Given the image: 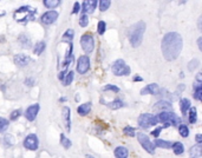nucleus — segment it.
Returning a JSON list of instances; mask_svg holds the SVG:
<instances>
[{"instance_id": "obj_18", "label": "nucleus", "mask_w": 202, "mask_h": 158, "mask_svg": "<svg viewBox=\"0 0 202 158\" xmlns=\"http://www.w3.org/2000/svg\"><path fill=\"white\" fill-rule=\"evenodd\" d=\"M18 42H19V44H20L21 47H24V48H30V47H31V38L28 37L27 34H25V33H23V34H20V36H19V38H18Z\"/></svg>"}, {"instance_id": "obj_45", "label": "nucleus", "mask_w": 202, "mask_h": 158, "mask_svg": "<svg viewBox=\"0 0 202 158\" xmlns=\"http://www.w3.org/2000/svg\"><path fill=\"white\" fill-rule=\"evenodd\" d=\"M79 11H80V4L79 2H74L72 13H73V14H78V13H79Z\"/></svg>"}, {"instance_id": "obj_22", "label": "nucleus", "mask_w": 202, "mask_h": 158, "mask_svg": "<svg viewBox=\"0 0 202 158\" xmlns=\"http://www.w3.org/2000/svg\"><path fill=\"white\" fill-rule=\"evenodd\" d=\"M180 107H181V112H182V115L183 116H186L188 110L190 109V100L187 99V98H182L180 99Z\"/></svg>"}, {"instance_id": "obj_43", "label": "nucleus", "mask_w": 202, "mask_h": 158, "mask_svg": "<svg viewBox=\"0 0 202 158\" xmlns=\"http://www.w3.org/2000/svg\"><path fill=\"white\" fill-rule=\"evenodd\" d=\"M123 131H124V133H125L127 136H130V137H135V135H136V133H135V129L131 126H125Z\"/></svg>"}, {"instance_id": "obj_50", "label": "nucleus", "mask_w": 202, "mask_h": 158, "mask_svg": "<svg viewBox=\"0 0 202 158\" xmlns=\"http://www.w3.org/2000/svg\"><path fill=\"white\" fill-rule=\"evenodd\" d=\"M196 81H197V83H202V76H201V73H197Z\"/></svg>"}, {"instance_id": "obj_13", "label": "nucleus", "mask_w": 202, "mask_h": 158, "mask_svg": "<svg viewBox=\"0 0 202 158\" xmlns=\"http://www.w3.org/2000/svg\"><path fill=\"white\" fill-rule=\"evenodd\" d=\"M39 109H40L39 104H33V105L28 106L26 112H25V117L27 118V121H34L38 115V112H39Z\"/></svg>"}, {"instance_id": "obj_17", "label": "nucleus", "mask_w": 202, "mask_h": 158, "mask_svg": "<svg viewBox=\"0 0 202 158\" xmlns=\"http://www.w3.org/2000/svg\"><path fill=\"white\" fill-rule=\"evenodd\" d=\"M159 85L157 84H149L147 85L145 87H143L142 89V91H141V95L144 96V95H157L159 93Z\"/></svg>"}, {"instance_id": "obj_32", "label": "nucleus", "mask_w": 202, "mask_h": 158, "mask_svg": "<svg viewBox=\"0 0 202 158\" xmlns=\"http://www.w3.org/2000/svg\"><path fill=\"white\" fill-rule=\"evenodd\" d=\"M8 126H10V121L3 117H0V133L5 132L8 129Z\"/></svg>"}, {"instance_id": "obj_52", "label": "nucleus", "mask_w": 202, "mask_h": 158, "mask_svg": "<svg viewBox=\"0 0 202 158\" xmlns=\"http://www.w3.org/2000/svg\"><path fill=\"white\" fill-rule=\"evenodd\" d=\"M85 157H86V158H95V157H93V156H91V155H86Z\"/></svg>"}, {"instance_id": "obj_7", "label": "nucleus", "mask_w": 202, "mask_h": 158, "mask_svg": "<svg viewBox=\"0 0 202 158\" xmlns=\"http://www.w3.org/2000/svg\"><path fill=\"white\" fill-rule=\"evenodd\" d=\"M137 139H138V142H139V144L142 145V148H143L147 152L151 153V155H153V153H155L154 143L149 139V137L145 135V133H143V132H138V133H137Z\"/></svg>"}, {"instance_id": "obj_33", "label": "nucleus", "mask_w": 202, "mask_h": 158, "mask_svg": "<svg viewBox=\"0 0 202 158\" xmlns=\"http://www.w3.org/2000/svg\"><path fill=\"white\" fill-rule=\"evenodd\" d=\"M73 37H74V31L73 30H68V31L64 33V36H63V40L65 42V40H68L69 42H72V39H73Z\"/></svg>"}, {"instance_id": "obj_19", "label": "nucleus", "mask_w": 202, "mask_h": 158, "mask_svg": "<svg viewBox=\"0 0 202 158\" xmlns=\"http://www.w3.org/2000/svg\"><path fill=\"white\" fill-rule=\"evenodd\" d=\"M194 93H193V97L195 98L196 100H201L202 99V83H197L195 81L194 85Z\"/></svg>"}, {"instance_id": "obj_8", "label": "nucleus", "mask_w": 202, "mask_h": 158, "mask_svg": "<svg viewBox=\"0 0 202 158\" xmlns=\"http://www.w3.org/2000/svg\"><path fill=\"white\" fill-rule=\"evenodd\" d=\"M80 45H82V48L84 50L85 53H91L93 51V47H95V40H93V37L90 36L89 33L84 34L83 37L80 38Z\"/></svg>"}, {"instance_id": "obj_10", "label": "nucleus", "mask_w": 202, "mask_h": 158, "mask_svg": "<svg viewBox=\"0 0 202 158\" xmlns=\"http://www.w3.org/2000/svg\"><path fill=\"white\" fill-rule=\"evenodd\" d=\"M38 145H39L38 137H37V135H34V133H30V135L25 138V141H24V146H25L27 150L36 151L38 149Z\"/></svg>"}, {"instance_id": "obj_5", "label": "nucleus", "mask_w": 202, "mask_h": 158, "mask_svg": "<svg viewBox=\"0 0 202 158\" xmlns=\"http://www.w3.org/2000/svg\"><path fill=\"white\" fill-rule=\"evenodd\" d=\"M111 70L114 74L118 76V77H121V76H129L130 72H131L130 67L125 64V62L123 59H117L116 62L114 63V65H112Z\"/></svg>"}, {"instance_id": "obj_30", "label": "nucleus", "mask_w": 202, "mask_h": 158, "mask_svg": "<svg viewBox=\"0 0 202 158\" xmlns=\"http://www.w3.org/2000/svg\"><path fill=\"white\" fill-rule=\"evenodd\" d=\"M45 47H46L45 42H37V44H36V46H34V48H33V52L39 56V54H42V53L44 52Z\"/></svg>"}, {"instance_id": "obj_34", "label": "nucleus", "mask_w": 202, "mask_h": 158, "mask_svg": "<svg viewBox=\"0 0 202 158\" xmlns=\"http://www.w3.org/2000/svg\"><path fill=\"white\" fill-rule=\"evenodd\" d=\"M98 5H99V10H101L102 12H104V11H106L109 7H110L111 1H110V0H101V1L98 2Z\"/></svg>"}, {"instance_id": "obj_53", "label": "nucleus", "mask_w": 202, "mask_h": 158, "mask_svg": "<svg viewBox=\"0 0 202 158\" xmlns=\"http://www.w3.org/2000/svg\"><path fill=\"white\" fill-rule=\"evenodd\" d=\"M59 100H60V101H66V98H64V97H63V98H60Z\"/></svg>"}, {"instance_id": "obj_29", "label": "nucleus", "mask_w": 202, "mask_h": 158, "mask_svg": "<svg viewBox=\"0 0 202 158\" xmlns=\"http://www.w3.org/2000/svg\"><path fill=\"white\" fill-rule=\"evenodd\" d=\"M60 144L63 145L64 149H70L71 145H72L71 141H70L69 138H66V136L64 133H60Z\"/></svg>"}, {"instance_id": "obj_4", "label": "nucleus", "mask_w": 202, "mask_h": 158, "mask_svg": "<svg viewBox=\"0 0 202 158\" xmlns=\"http://www.w3.org/2000/svg\"><path fill=\"white\" fill-rule=\"evenodd\" d=\"M157 119H159V121L163 123V124L168 123V124L174 125V126L180 125V123H181L180 117H177L175 113L171 112V111H168V112H161L159 116H157Z\"/></svg>"}, {"instance_id": "obj_39", "label": "nucleus", "mask_w": 202, "mask_h": 158, "mask_svg": "<svg viewBox=\"0 0 202 158\" xmlns=\"http://www.w3.org/2000/svg\"><path fill=\"white\" fill-rule=\"evenodd\" d=\"M73 77H74V73L72 72V71H70V73H68L66 78L64 79V85H65V86H69V85L72 83V80H73Z\"/></svg>"}, {"instance_id": "obj_11", "label": "nucleus", "mask_w": 202, "mask_h": 158, "mask_svg": "<svg viewBox=\"0 0 202 158\" xmlns=\"http://www.w3.org/2000/svg\"><path fill=\"white\" fill-rule=\"evenodd\" d=\"M58 19V12L56 11H48L40 17V21L45 25H51Z\"/></svg>"}, {"instance_id": "obj_35", "label": "nucleus", "mask_w": 202, "mask_h": 158, "mask_svg": "<svg viewBox=\"0 0 202 158\" xmlns=\"http://www.w3.org/2000/svg\"><path fill=\"white\" fill-rule=\"evenodd\" d=\"M184 89H186V86H184L183 84H180L179 86H177V89H176V92L173 96H170V98H171V99H176V98H179L180 95L182 93V91H183Z\"/></svg>"}, {"instance_id": "obj_24", "label": "nucleus", "mask_w": 202, "mask_h": 158, "mask_svg": "<svg viewBox=\"0 0 202 158\" xmlns=\"http://www.w3.org/2000/svg\"><path fill=\"white\" fill-rule=\"evenodd\" d=\"M106 106H109L112 110H118V109H121V107L124 106V103L121 99H114L111 103H108Z\"/></svg>"}, {"instance_id": "obj_38", "label": "nucleus", "mask_w": 202, "mask_h": 158, "mask_svg": "<svg viewBox=\"0 0 202 158\" xmlns=\"http://www.w3.org/2000/svg\"><path fill=\"white\" fill-rule=\"evenodd\" d=\"M79 25L82 27H85L89 25V17H88V14H82V16H80Z\"/></svg>"}, {"instance_id": "obj_12", "label": "nucleus", "mask_w": 202, "mask_h": 158, "mask_svg": "<svg viewBox=\"0 0 202 158\" xmlns=\"http://www.w3.org/2000/svg\"><path fill=\"white\" fill-rule=\"evenodd\" d=\"M98 5V2L96 1V0H85L82 2V5H80V10H83V14H91L93 11L96 10V7Z\"/></svg>"}, {"instance_id": "obj_47", "label": "nucleus", "mask_w": 202, "mask_h": 158, "mask_svg": "<svg viewBox=\"0 0 202 158\" xmlns=\"http://www.w3.org/2000/svg\"><path fill=\"white\" fill-rule=\"evenodd\" d=\"M25 85H27V86H33V85H34V79L26 78V80H25Z\"/></svg>"}, {"instance_id": "obj_48", "label": "nucleus", "mask_w": 202, "mask_h": 158, "mask_svg": "<svg viewBox=\"0 0 202 158\" xmlns=\"http://www.w3.org/2000/svg\"><path fill=\"white\" fill-rule=\"evenodd\" d=\"M195 139H196V143H197V144H200V145H201V143H202V136L200 135V133H199V135H196V138H195Z\"/></svg>"}, {"instance_id": "obj_36", "label": "nucleus", "mask_w": 202, "mask_h": 158, "mask_svg": "<svg viewBox=\"0 0 202 158\" xmlns=\"http://www.w3.org/2000/svg\"><path fill=\"white\" fill-rule=\"evenodd\" d=\"M3 143H4V145H6L7 148H10V146L13 145L14 141H13V137L11 135H6L5 137H4V139H3Z\"/></svg>"}, {"instance_id": "obj_37", "label": "nucleus", "mask_w": 202, "mask_h": 158, "mask_svg": "<svg viewBox=\"0 0 202 158\" xmlns=\"http://www.w3.org/2000/svg\"><path fill=\"white\" fill-rule=\"evenodd\" d=\"M106 30V24L104 21H98V24H97V32H98V34H101L103 36L104 34V32Z\"/></svg>"}, {"instance_id": "obj_28", "label": "nucleus", "mask_w": 202, "mask_h": 158, "mask_svg": "<svg viewBox=\"0 0 202 158\" xmlns=\"http://www.w3.org/2000/svg\"><path fill=\"white\" fill-rule=\"evenodd\" d=\"M171 148L174 150V153H175V155H182V153L184 152V146H183V144L180 142L174 143V144L171 145Z\"/></svg>"}, {"instance_id": "obj_44", "label": "nucleus", "mask_w": 202, "mask_h": 158, "mask_svg": "<svg viewBox=\"0 0 202 158\" xmlns=\"http://www.w3.org/2000/svg\"><path fill=\"white\" fill-rule=\"evenodd\" d=\"M161 131H162V127L159 126V127H156L154 131L151 132V135H153V136H154L155 138H159V133H161Z\"/></svg>"}, {"instance_id": "obj_15", "label": "nucleus", "mask_w": 202, "mask_h": 158, "mask_svg": "<svg viewBox=\"0 0 202 158\" xmlns=\"http://www.w3.org/2000/svg\"><path fill=\"white\" fill-rule=\"evenodd\" d=\"M154 109H156V110H161L162 112H168V111H170L173 109V105H171V103L168 101V100L161 99L154 105Z\"/></svg>"}, {"instance_id": "obj_26", "label": "nucleus", "mask_w": 202, "mask_h": 158, "mask_svg": "<svg viewBox=\"0 0 202 158\" xmlns=\"http://www.w3.org/2000/svg\"><path fill=\"white\" fill-rule=\"evenodd\" d=\"M188 119L190 124H195L197 121V111L196 107H190L189 109V115H188Z\"/></svg>"}, {"instance_id": "obj_14", "label": "nucleus", "mask_w": 202, "mask_h": 158, "mask_svg": "<svg viewBox=\"0 0 202 158\" xmlns=\"http://www.w3.org/2000/svg\"><path fill=\"white\" fill-rule=\"evenodd\" d=\"M13 60L17 66H19V67H25L31 63V58L26 54H16Z\"/></svg>"}, {"instance_id": "obj_20", "label": "nucleus", "mask_w": 202, "mask_h": 158, "mask_svg": "<svg viewBox=\"0 0 202 158\" xmlns=\"http://www.w3.org/2000/svg\"><path fill=\"white\" fill-rule=\"evenodd\" d=\"M114 153H115L116 158H128V156H129V151L125 146H117Z\"/></svg>"}, {"instance_id": "obj_23", "label": "nucleus", "mask_w": 202, "mask_h": 158, "mask_svg": "<svg viewBox=\"0 0 202 158\" xmlns=\"http://www.w3.org/2000/svg\"><path fill=\"white\" fill-rule=\"evenodd\" d=\"M189 152H190V156L193 158H201V145L196 144V145L191 146Z\"/></svg>"}, {"instance_id": "obj_27", "label": "nucleus", "mask_w": 202, "mask_h": 158, "mask_svg": "<svg viewBox=\"0 0 202 158\" xmlns=\"http://www.w3.org/2000/svg\"><path fill=\"white\" fill-rule=\"evenodd\" d=\"M43 4L48 8H54V7H58L62 4V1L60 0H44Z\"/></svg>"}, {"instance_id": "obj_3", "label": "nucleus", "mask_w": 202, "mask_h": 158, "mask_svg": "<svg viewBox=\"0 0 202 158\" xmlns=\"http://www.w3.org/2000/svg\"><path fill=\"white\" fill-rule=\"evenodd\" d=\"M36 13H37V10H34V8L32 10L31 6L25 5V6L19 7V8L14 12V16H19V14H21L23 18L19 19L18 22H20V24H26L27 21L34 20V18H36V17H34L36 16Z\"/></svg>"}, {"instance_id": "obj_41", "label": "nucleus", "mask_w": 202, "mask_h": 158, "mask_svg": "<svg viewBox=\"0 0 202 158\" xmlns=\"http://www.w3.org/2000/svg\"><path fill=\"white\" fill-rule=\"evenodd\" d=\"M103 91H111V92H119L121 90H119V87L118 86H116V85H105L104 87H103Z\"/></svg>"}, {"instance_id": "obj_49", "label": "nucleus", "mask_w": 202, "mask_h": 158, "mask_svg": "<svg viewBox=\"0 0 202 158\" xmlns=\"http://www.w3.org/2000/svg\"><path fill=\"white\" fill-rule=\"evenodd\" d=\"M134 81H143V78L139 77V76H135L134 77Z\"/></svg>"}, {"instance_id": "obj_6", "label": "nucleus", "mask_w": 202, "mask_h": 158, "mask_svg": "<svg viewBox=\"0 0 202 158\" xmlns=\"http://www.w3.org/2000/svg\"><path fill=\"white\" fill-rule=\"evenodd\" d=\"M159 123L157 116H154L151 113H143L138 117V125L143 129H148L150 126H155Z\"/></svg>"}, {"instance_id": "obj_1", "label": "nucleus", "mask_w": 202, "mask_h": 158, "mask_svg": "<svg viewBox=\"0 0 202 158\" xmlns=\"http://www.w3.org/2000/svg\"><path fill=\"white\" fill-rule=\"evenodd\" d=\"M182 47H183V40L181 34H179L177 32H169L162 39L161 48H162L163 57L168 62L175 60L180 56Z\"/></svg>"}, {"instance_id": "obj_46", "label": "nucleus", "mask_w": 202, "mask_h": 158, "mask_svg": "<svg viewBox=\"0 0 202 158\" xmlns=\"http://www.w3.org/2000/svg\"><path fill=\"white\" fill-rule=\"evenodd\" d=\"M66 72H68V70L65 69L64 71H62V72L58 74V79H59V80H63V81H64V79H65V76H66Z\"/></svg>"}, {"instance_id": "obj_9", "label": "nucleus", "mask_w": 202, "mask_h": 158, "mask_svg": "<svg viewBox=\"0 0 202 158\" xmlns=\"http://www.w3.org/2000/svg\"><path fill=\"white\" fill-rule=\"evenodd\" d=\"M77 72L80 74H85L90 69V59L88 56H80L77 62Z\"/></svg>"}, {"instance_id": "obj_16", "label": "nucleus", "mask_w": 202, "mask_h": 158, "mask_svg": "<svg viewBox=\"0 0 202 158\" xmlns=\"http://www.w3.org/2000/svg\"><path fill=\"white\" fill-rule=\"evenodd\" d=\"M62 115H63L64 123H65L66 130H68V131H70V130H71V110H70L69 106H65V107H63Z\"/></svg>"}, {"instance_id": "obj_2", "label": "nucleus", "mask_w": 202, "mask_h": 158, "mask_svg": "<svg viewBox=\"0 0 202 158\" xmlns=\"http://www.w3.org/2000/svg\"><path fill=\"white\" fill-rule=\"evenodd\" d=\"M145 32V22L143 21H138L137 24H135L129 32V40L133 47H138L141 45V42L143 40V34Z\"/></svg>"}, {"instance_id": "obj_21", "label": "nucleus", "mask_w": 202, "mask_h": 158, "mask_svg": "<svg viewBox=\"0 0 202 158\" xmlns=\"http://www.w3.org/2000/svg\"><path fill=\"white\" fill-rule=\"evenodd\" d=\"M91 111V103H85V104H82V105L78 106L77 109V112L79 116H86L89 115Z\"/></svg>"}, {"instance_id": "obj_40", "label": "nucleus", "mask_w": 202, "mask_h": 158, "mask_svg": "<svg viewBox=\"0 0 202 158\" xmlns=\"http://www.w3.org/2000/svg\"><path fill=\"white\" fill-rule=\"evenodd\" d=\"M199 65H200L199 59H193V60H190L189 64H188V70H189V71H194Z\"/></svg>"}, {"instance_id": "obj_31", "label": "nucleus", "mask_w": 202, "mask_h": 158, "mask_svg": "<svg viewBox=\"0 0 202 158\" xmlns=\"http://www.w3.org/2000/svg\"><path fill=\"white\" fill-rule=\"evenodd\" d=\"M179 133H180L181 137L187 138L189 136V129H188V126L184 125V124H180L179 125Z\"/></svg>"}, {"instance_id": "obj_25", "label": "nucleus", "mask_w": 202, "mask_h": 158, "mask_svg": "<svg viewBox=\"0 0 202 158\" xmlns=\"http://www.w3.org/2000/svg\"><path fill=\"white\" fill-rule=\"evenodd\" d=\"M154 145H156L157 148H162V149H170L171 148V143L168 142V141L159 139V138H156V139H155Z\"/></svg>"}, {"instance_id": "obj_51", "label": "nucleus", "mask_w": 202, "mask_h": 158, "mask_svg": "<svg viewBox=\"0 0 202 158\" xmlns=\"http://www.w3.org/2000/svg\"><path fill=\"white\" fill-rule=\"evenodd\" d=\"M201 42H202V38H199V39H197V46H199V48H200V50H202Z\"/></svg>"}, {"instance_id": "obj_42", "label": "nucleus", "mask_w": 202, "mask_h": 158, "mask_svg": "<svg viewBox=\"0 0 202 158\" xmlns=\"http://www.w3.org/2000/svg\"><path fill=\"white\" fill-rule=\"evenodd\" d=\"M21 113H23V112H21L20 109H18V110H13V112L10 115V119L11 121H17V119L21 116Z\"/></svg>"}]
</instances>
